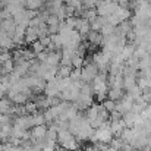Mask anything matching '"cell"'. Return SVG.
Listing matches in <instances>:
<instances>
[{
    "instance_id": "obj_1",
    "label": "cell",
    "mask_w": 151,
    "mask_h": 151,
    "mask_svg": "<svg viewBox=\"0 0 151 151\" xmlns=\"http://www.w3.org/2000/svg\"><path fill=\"white\" fill-rule=\"evenodd\" d=\"M119 3L117 1H109V0H101L97 4V15L99 16H109L111 13H114V10L117 9Z\"/></svg>"
},
{
    "instance_id": "obj_2",
    "label": "cell",
    "mask_w": 151,
    "mask_h": 151,
    "mask_svg": "<svg viewBox=\"0 0 151 151\" xmlns=\"http://www.w3.org/2000/svg\"><path fill=\"white\" fill-rule=\"evenodd\" d=\"M60 91H62V88H60L59 79H57V78H53L50 81H47L43 94H46L47 97H57V96L60 94Z\"/></svg>"
},
{
    "instance_id": "obj_3",
    "label": "cell",
    "mask_w": 151,
    "mask_h": 151,
    "mask_svg": "<svg viewBox=\"0 0 151 151\" xmlns=\"http://www.w3.org/2000/svg\"><path fill=\"white\" fill-rule=\"evenodd\" d=\"M75 29L82 35V38H85L87 34L91 31V22L87 18H84V16H78V22H76V28Z\"/></svg>"
},
{
    "instance_id": "obj_4",
    "label": "cell",
    "mask_w": 151,
    "mask_h": 151,
    "mask_svg": "<svg viewBox=\"0 0 151 151\" xmlns=\"http://www.w3.org/2000/svg\"><path fill=\"white\" fill-rule=\"evenodd\" d=\"M15 126L24 129V131H29L32 128V122H31V114H22V116H18L15 117V122H13Z\"/></svg>"
},
{
    "instance_id": "obj_5",
    "label": "cell",
    "mask_w": 151,
    "mask_h": 151,
    "mask_svg": "<svg viewBox=\"0 0 151 151\" xmlns=\"http://www.w3.org/2000/svg\"><path fill=\"white\" fill-rule=\"evenodd\" d=\"M123 120H125L128 128H134L135 123H138L141 120V114L138 111H135V110H129V111H126L123 114Z\"/></svg>"
},
{
    "instance_id": "obj_6",
    "label": "cell",
    "mask_w": 151,
    "mask_h": 151,
    "mask_svg": "<svg viewBox=\"0 0 151 151\" xmlns=\"http://www.w3.org/2000/svg\"><path fill=\"white\" fill-rule=\"evenodd\" d=\"M29 68H31V63L28 62V60H24V59H21V60H15V72L16 73H19L21 76H25V75H28L29 73Z\"/></svg>"
},
{
    "instance_id": "obj_7",
    "label": "cell",
    "mask_w": 151,
    "mask_h": 151,
    "mask_svg": "<svg viewBox=\"0 0 151 151\" xmlns=\"http://www.w3.org/2000/svg\"><path fill=\"white\" fill-rule=\"evenodd\" d=\"M37 40H40V28L28 27L25 31V44H32Z\"/></svg>"
},
{
    "instance_id": "obj_8",
    "label": "cell",
    "mask_w": 151,
    "mask_h": 151,
    "mask_svg": "<svg viewBox=\"0 0 151 151\" xmlns=\"http://www.w3.org/2000/svg\"><path fill=\"white\" fill-rule=\"evenodd\" d=\"M47 131H49V128H47L46 123L44 125H37V126L31 128V139H43L46 137Z\"/></svg>"
},
{
    "instance_id": "obj_9",
    "label": "cell",
    "mask_w": 151,
    "mask_h": 151,
    "mask_svg": "<svg viewBox=\"0 0 151 151\" xmlns=\"http://www.w3.org/2000/svg\"><path fill=\"white\" fill-rule=\"evenodd\" d=\"M85 40H87L88 43L94 44V46H101V43H103V34H101L100 31H93V29H91V31L87 34Z\"/></svg>"
},
{
    "instance_id": "obj_10",
    "label": "cell",
    "mask_w": 151,
    "mask_h": 151,
    "mask_svg": "<svg viewBox=\"0 0 151 151\" xmlns=\"http://www.w3.org/2000/svg\"><path fill=\"white\" fill-rule=\"evenodd\" d=\"M114 15L120 19V22H123V21H129L131 19V16H132V12L126 7V6H117V9L114 10Z\"/></svg>"
},
{
    "instance_id": "obj_11",
    "label": "cell",
    "mask_w": 151,
    "mask_h": 151,
    "mask_svg": "<svg viewBox=\"0 0 151 151\" xmlns=\"http://www.w3.org/2000/svg\"><path fill=\"white\" fill-rule=\"evenodd\" d=\"M16 22L13 18H6V19H1V24H0V29L6 31V32H12L16 29Z\"/></svg>"
},
{
    "instance_id": "obj_12",
    "label": "cell",
    "mask_w": 151,
    "mask_h": 151,
    "mask_svg": "<svg viewBox=\"0 0 151 151\" xmlns=\"http://www.w3.org/2000/svg\"><path fill=\"white\" fill-rule=\"evenodd\" d=\"M15 69V60L13 59H7L0 65V75H7L10 72H13Z\"/></svg>"
},
{
    "instance_id": "obj_13",
    "label": "cell",
    "mask_w": 151,
    "mask_h": 151,
    "mask_svg": "<svg viewBox=\"0 0 151 151\" xmlns=\"http://www.w3.org/2000/svg\"><path fill=\"white\" fill-rule=\"evenodd\" d=\"M125 96V91L123 88H109V93H107V99L114 101H119L120 99H123Z\"/></svg>"
},
{
    "instance_id": "obj_14",
    "label": "cell",
    "mask_w": 151,
    "mask_h": 151,
    "mask_svg": "<svg viewBox=\"0 0 151 151\" xmlns=\"http://www.w3.org/2000/svg\"><path fill=\"white\" fill-rule=\"evenodd\" d=\"M46 4V0H27L25 7L27 9H32V10H41Z\"/></svg>"
},
{
    "instance_id": "obj_15",
    "label": "cell",
    "mask_w": 151,
    "mask_h": 151,
    "mask_svg": "<svg viewBox=\"0 0 151 151\" xmlns=\"http://www.w3.org/2000/svg\"><path fill=\"white\" fill-rule=\"evenodd\" d=\"M72 69L73 68H70V66H65V65H59V69H57V75H56V78H59V79H62V78H70V72H72Z\"/></svg>"
},
{
    "instance_id": "obj_16",
    "label": "cell",
    "mask_w": 151,
    "mask_h": 151,
    "mask_svg": "<svg viewBox=\"0 0 151 151\" xmlns=\"http://www.w3.org/2000/svg\"><path fill=\"white\" fill-rule=\"evenodd\" d=\"M12 106H13V103L9 100L7 97L0 99V113H6V114H9V111H10Z\"/></svg>"
},
{
    "instance_id": "obj_17",
    "label": "cell",
    "mask_w": 151,
    "mask_h": 151,
    "mask_svg": "<svg viewBox=\"0 0 151 151\" xmlns=\"http://www.w3.org/2000/svg\"><path fill=\"white\" fill-rule=\"evenodd\" d=\"M31 122H32V128H34V126H37V125H44V123H46L44 113H40V111H37V113L31 114Z\"/></svg>"
},
{
    "instance_id": "obj_18",
    "label": "cell",
    "mask_w": 151,
    "mask_h": 151,
    "mask_svg": "<svg viewBox=\"0 0 151 151\" xmlns=\"http://www.w3.org/2000/svg\"><path fill=\"white\" fill-rule=\"evenodd\" d=\"M150 66H151V54H147L142 59H139V70H144V69H147Z\"/></svg>"
},
{
    "instance_id": "obj_19",
    "label": "cell",
    "mask_w": 151,
    "mask_h": 151,
    "mask_svg": "<svg viewBox=\"0 0 151 151\" xmlns=\"http://www.w3.org/2000/svg\"><path fill=\"white\" fill-rule=\"evenodd\" d=\"M101 104L106 107V110H107L109 113H111V111H114V110H116V101H114V100L106 99V100H103V103H101Z\"/></svg>"
},
{
    "instance_id": "obj_20",
    "label": "cell",
    "mask_w": 151,
    "mask_h": 151,
    "mask_svg": "<svg viewBox=\"0 0 151 151\" xmlns=\"http://www.w3.org/2000/svg\"><path fill=\"white\" fill-rule=\"evenodd\" d=\"M31 46V50L34 51L35 54H38V53H41V51H44L46 50V47L43 46V43L40 41V40H37V41H34L32 44H29Z\"/></svg>"
},
{
    "instance_id": "obj_21",
    "label": "cell",
    "mask_w": 151,
    "mask_h": 151,
    "mask_svg": "<svg viewBox=\"0 0 151 151\" xmlns=\"http://www.w3.org/2000/svg\"><path fill=\"white\" fill-rule=\"evenodd\" d=\"M47 57H49V51L47 50H44L37 54V59H38L40 62H47Z\"/></svg>"
},
{
    "instance_id": "obj_22",
    "label": "cell",
    "mask_w": 151,
    "mask_h": 151,
    "mask_svg": "<svg viewBox=\"0 0 151 151\" xmlns=\"http://www.w3.org/2000/svg\"><path fill=\"white\" fill-rule=\"evenodd\" d=\"M7 37H9V35H7V32H6V31H3V29H0V46H1V43H3Z\"/></svg>"
},
{
    "instance_id": "obj_23",
    "label": "cell",
    "mask_w": 151,
    "mask_h": 151,
    "mask_svg": "<svg viewBox=\"0 0 151 151\" xmlns=\"http://www.w3.org/2000/svg\"><path fill=\"white\" fill-rule=\"evenodd\" d=\"M117 3L120 4V6H129V3H131V0H117Z\"/></svg>"
},
{
    "instance_id": "obj_24",
    "label": "cell",
    "mask_w": 151,
    "mask_h": 151,
    "mask_svg": "<svg viewBox=\"0 0 151 151\" xmlns=\"http://www.w3.org/2000/svg\"><path fill=\"white\" fill-rule=\"evenodd\" d=\"M76 1H81V3H84V1H85V0H76Z\"/></svg>"
},
{
    "instance_id": "obj_25",
    "label": "cell",
    "mask_w": 151,
    "mask_h": 151,
    "mask_svg": "<svg viewBox=\"0 0 151 151\" xmlns=\"http://www.w3.org/2000/svg\"><path fill=\"white\" fill-rule=\"evenodd\" d=\"M109 1H117V0H109Z\"/></svg>"
}]
</instances>
